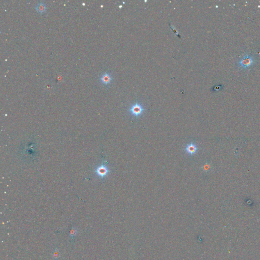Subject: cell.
I'll return each mask as SVG.
<instances>
[{"mask_svg":"<svg viewBox=\"0 0 260 260\" xmlns=\"http://www.w3.org/2000/svg\"><path fill=\"white\" fill-rule=\"evenodd\" d=\"M255 63V57L253 55L246 54L237 63V66L241 69H246L252 66Z\"/></svg>","mask_w":260,"mask_h":260,"instance_id":"obj_1","label":"cell"},{"mask_svg":"<svg viewBox=\"0 0 260 260\" xmlns=\"http://www.w3.org/2000/svg\"><path fill=\"white\" fill-rule=\"evenodd\" d=\"M129 110L133 116L138 118L141 115L143 112L145 111L146 109H144L141 104L139 103H136L131 106Z\"/></svg>","mask_w":260,"mask_h":260,"instance_id":"obj_2","label":"cell"},{"mask_svg":"<svg viewBox=\"0 0 260 260\" xmlns=\"http://www.w3.org/2000/svg\"><path fill=\"white\" fill-rule=\"evenodd\" d=\"M198 150V148L197 145L193 142L187 144L186 148H185L186 152L191 155H194L196 154Z\"/></svg>","mask_w":260,"mask_h":260,"instance_id":"obj_3","label":"cell"},{"mask_svg":"<svg viewBox=\"0 0 260 260\" xmlns=\"http://www.w3.org/2000/svg\"><path fill=\"white\" fill-rule=\"evenodd\" d=\"M100 80L103 84L106 85H108L109 83H110L112 80L111 74L109 73H103V74L102 75Z\"/></svg>","mask_w":260,"mask_h":260,"instance_id":"obj_4","label":"cell"},{"mask_svg":"<svg viewBox=\"0 0 260 260\" xmlns=\"http://www.w3.org/2000/svg\"><path fill=\"white\" fill-rule=\"evenodd\" d=\"M36 9L37 11L39 13H44L46 10V6L44 3L43 2H40L37 4L36 6Z\"/></svg>","mask_w":260,"mask_h":260,"instance_id":"obj_5","label":"cell"},{"mask_svg":"<svg viewBox=\"0 0 260 260\" xmlns=\"http://www.w3.org/2000/svg\"><path fill=\"white\" fill-rule=\"evenodd\" d=\"M108 172H109L108 169L107 167L104 166V165L101 166L98 169V173L100 176H101L102 177L106 176L108 174Z\"/></svg>","mask_w":260,"mask_h":260,"instance_id":"obj_6","label":"cell"},{"mask_svg":"<svg viewBox=\"0 0 260 260\" xmlns=\"http://www.w3.org/2000/svg\"><path fill=\"white\" fill-rule=\"evenodd\" d=\"M58 256H59V253H58V251H56V252H54V254H53V257H55V258H58V257H59Z\"/></svg>","mask_w":260,"mask_h":260,"instance_id":"obj_7","label":"cell"}]
</instances>
